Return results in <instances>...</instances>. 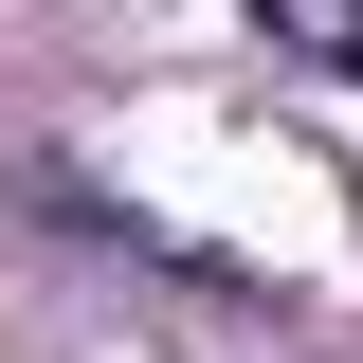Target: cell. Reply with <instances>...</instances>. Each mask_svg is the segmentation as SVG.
Returning a JSON list of instances; mask_svg holds the SVG:
<instances>
[{
  "label": "cell",
  "mask_w": 363,
  "mask_h": 363,
  "mask_svg": "<svg viewBox=\"0 0 363 363\" xmlns=\"http://www.w3.org/2000/svg\"><path fill=\"white\" fill-rule=\"evenodd\" d=\"M309 55H345V73H363V18H309Z\"/></svg>",
  "instance_id": "1"
}]
</instances>
